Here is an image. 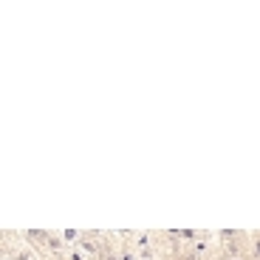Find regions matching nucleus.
<instances>
[{"label":"nucleus","mask_w":260,"mask_h":260,"mask_svg":"<svg viewBox=\"0 0 260 260\" xmlns=\"http://www.w3.org/2000/svg\"><path fill=\"white\" fill-rule=\"evenodd\" d=\"M249 246H252V260H260V229L249 232Z\"/></svg>","instance_id":"nucleus-1"}]
</instances>
